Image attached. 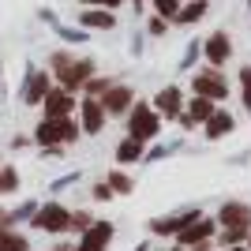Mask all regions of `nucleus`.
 Returning a JSON list of instances; mask_svg holds the SVG:
<instances>
[{"mask_svg": "<svg viewBox=\"0 0 251 251\" xmlns=\"http://www.w3.org/2000/svg\"><path fill=\"white\" fill-rule=\"evenodd\" d=\"M52 72L60 75L64 90H83V83L94 75V60H75L68 52H56V56H52Z\"/></svg>", "mask_w": 251, "mask_h": 251, "instance_id": "1", "label": "nucleus"}, {"mask_svg": "<svg viewBox=\"0 0 251 251\" xmlns=\"http://www.w3.org/2000/svg\"><path fill=\"white\" fill-rule=\"evenodd\" d=\"M157 131H161V116H157V109L147 105V101H131V109H127V135L150 143Z\"/></svg>", "mask_w": 251, "mask_h": 251, "instance_id": "2", "label": "nucleus"}, {"mask_svg": "<svg viewBox=\"0 0 251 251\" xmlns=\"http://www.w3.org/2000/svg\"><path fill=\"white\" fill-rule=\"evenodd\" d=\"M34 139L49 150H60V143H75V139H79V124H72L68 116H60V120H49V116H45L42 124H38V131H34Z\"/></svg>", "mask_w": 251, "mask_h": 251, "instance_id": "3", "label": "nucleus"}, {"mask_svg": "<svg viewBox=\"0 0 251 251\" xmlns=\"http://www.w3.org/2000/svg\"><path fill=\"white\" fill-rule=\"evenodd\" d=\"M68 221H72V214H68L60 202H45V206L34 210V229H45V232H68Z\"/></svg>", "mask_w": 251, "mask_h": 251, "instance_id": "4", "label": "nucleus"}, {"mask_svg": "<svg viewBox=\"0 0 251 251\" xmlns=\"http://www.w3.org/2000/svg\"><path fill=\"white\" fill-rule=\"evenodd\" d=\"M98 101H101L105 116H124L127 109H131V101H135V90H131V86H113V83H109Z\"/></svg>", "mask_w": 251, "mask_h": 251, "instance_id": "5", "label": "nucleus"}, {"mask_svg": "<svg viewBox=\"0 0 251 251\" xmlns=\"http://www.w3.org/2000/svg\"><path fill=\"white\" fill-rule=\"evenodd\" d=\"M191 86H195V94L210 98V101H221V98L229 94V83L218 75V68H206V72H199L195 79H191Z\"/></svg>", "mask_w": 251, "mask_h": 251, "instance_id": "6", "label": "nucleus"}, {"mask_svg": "<svg viewBox=\"0 0 251 251\" xmlns=\"http://www.w3.org/2000/svg\"><path fill=\"white\" fill-rule=\"evenodd\" d=\"M113 240V225L109 221H90L83 229V240L75 244V251H105Z\"/></svg>", "mask_w": 251, "mask_h": 251, "instance_id": "7", "label": "nucleus"}, {"mask_svg": "<svg viewBox=\"0 0 251 251\" xmlns=\"http://www.w3.org/2000/svg\"><path fill=\"white\" fill-rule=\"evenodd\" d=\"M214 232H218V221L214 218H195L191 225H184L176 232V244L180 248H191V244H199V240H214Z\"/></svg>", "mask_w": 251, "mask_h": 251, "instance_id": "8", "label": "nucleus"}, {"mask_svg": "<svg viewBox=\"0 0 251 251\" xmlns=\"http://www.w3.org/2000/svg\"><path fill=\"white\" fill-rule=\"evenodd\" d=\"M199 49L206 52L210 68H221V64H229V60H232V42H229V34H225V30L210 34V38L199 45Z\"/></svg>", "mask_w": 251, "mask_h": 251, "instance_id": "9", "label": "nucleus"}, {"mask_svg": "<svg viewBox=\"0 0 251 251\" xmlns=\"http://www.w3.org/2000/svg\"><path fill=\"white\" fill-rule=\"evenodd\" d=\"M42 105H45V116L49 120H60V116H72L75 113V98H72V90H49V94L42 98Z\"/></svg>", "mask_w": 251, "mask_h": 251, "instance_id": "10", "label": "nucleus"}, {"mask_svg": "<svg viewBox=\"0 0 251 251\" xmlns=\"http://www.w3.org/2000/svg\"><path fill=\"white\" fill-rule=\"evenodd\" d=\"M79 116H83L79 131H86V135H98V131L105 127V109H101V101L90 98V94H86V101L79 105Z\"/></svg>", "mask_w": 251, "mask_h": 251, "instance_id": "11", "label": "nucleus"}, {"mask_svg": "<svg viewBox=\"0 0 251 251\" xmlns=\"http://www.w3.org/2000/svg\"><path fill=\"white\" fill-rule=\"evenodd\" d=\"M154 109H157V116L176 120V116L184 113V98H180V90H176V86H165V90L154 98Z\"/></svg>", "mask_w": 251, "mask_h": 251, "instance_id": "12", "label": "nucleus"}, {"mask_svg": "<svg viewBox=\"0 0 251 251\" xmlns=\"http://www.w3.org/2000/svg\"><path fill=\"white\" fill-rule=\"evenodd\" d=\"M210 113H214V101H210V98H202V94H195V98H191V105H188V113H180L176 120H180L184 127H195V124H206Z\"/></svg>", "mask_w": 251, "mask_h": 251, "instance_id": "13", "label": "nucleus"}, {"mask_svg": "<svg viewBox=\"0 0 251 251\" xmlns=\"http://www.w3.org/2000/svg\"><path fill=\"white\" fill-rule=\"evenodd\" d=\"M52 90V83H49V75L45 72H30L26 75V86H23V101L26 105H42V98Z\"/></svg>", "mask_w": 251, "mask_h": 251, "instance_id": "14", "label": "nucleus"}, {"mask_svg": "<svg viewBox=\"0 0 251 251\" xmlns=\"http://www.w3.org/2000/svg\"><path fill=\"white\" fill-rule=\"evenodd\" d=\"M79 23H83L86 30H113V26H116V15L109 8H83Z\"/></svg>", "mask_w": 251, "mask_h": 251, "instance_id": "15", "label": "nucleus"}, {"mask_svg": "<svg viewBox=\"0 0 251 251\" xmlns=\"http://www.w3.org/2000/svg\"><path fill=\"white\" fill-rule=\"evenodd\" d=\"M232 124H236V120H232L225 109H214V113H210V120H206V139H225V135L232 131Z\"/></svg>", "mask_w": 251, "mask_h": 251, "instance_id": "16", "label": "nucleus"}, {"mask_svg": "<svg viewBox=\"0 0 251 251\" xmlns=\"http://www.w3.org/2000/svg\"><path fill=\"white\" fill-rule=\"evenodd\" d=\"M221 225H251V210L244 206V202H225L218 214Z\"/></svg>", "mask_w": 251, "mask_h": 251, "instance_id": "17", "label": "nucleus"}, {"mask_svg": "<svg viewBox=\"0 0 251 251\" xmlns=\"http://www.w3.org/2000/svg\"><path fill=\"white\" fill-rule=\"evenodd\" d=\"M202 15H206V0H191V4H180V11H176V19H173V23L191 26V23H199Z\"/></svg>", "mask_w": 251, "mask_h": 251, "instance_id": "18", "label": "nucleus"}, {"mask_svg": "<svg viewBox=\"0 0 251 251\" xmlns=\"http://www.w3.org/2000/svg\"><path fill=\"white\" fill-rule=\"evenodd\" d=\"M0 251H30V240L8 225V229H0Z\"/></svg>", "mask_w": 251, "mask_h": 251, "instance_id": "19", "label": "nucleus"}, {"mask_svg": "<svg viewBox=\"0 0 251 251\" xmlns=\"http://www.w3.org/2000/svg\"><path fill=\"white\" fill-rule=\"evenodd\" d=\"M143 157V139H135V135H127L120 147H116V161H139Z\"/></svg>", "mask_w": 251, "mask_h": 251, "instance_id": "20", "label": "nucleus"}, {"mask_svg": "<svg viewBox=\"0 0 251 251\" xmlns=\"http://www.w3.org/2000/svg\"><path fill=\"white\" fill-rule=\"evenodd\" d=\"M248 232H251V225H225V232H221V244H225V248H232V244L248 240Z\"/></svg>", "mask_w": 251, "mask_h": 251, "instance_id": "21", "label": "nucleus"}, {"mask_svg": "<svg viewBox=\"0 0 251 251\" xmlns=\"http://www.w3.org/2000/svg\"><path fill=\"white\" fill-rule=\"evenodd\" d=\"M19 188V173L11 165H0V195H8V191Z\"/></svg>", "mask_w": 251, "mask_h": 251, "instance_id": "22", "label": "nucleus"}, {"mask_svg": "<svg viewBox=\"0 0 251 251\" xmlns=\"http://www.w3.org/2000/svg\"><path fill=\"white\" fill-rule=\"evenodd\" d=\"M154 11L161 15V19H176V11H180V0H154Z\"/></svg>", "mask_w": 251, "mask_h": 251, "instance_id": "23", "label": "nucleus"}, {"mask_svg": "<svg viewBox=\"0 0 251 251\" xmlns=\"http://www.w3.org/2000/svg\"><path fill=\"white\" fill-rule=\"evenodd\" d=\"M109 188H113L116 195H127V191H131V180H127L124 173L116 169V173H109Z\"/></svg>", "mask_w": 251, "mask_h": 251, "instance_id": "24", "label": "nucleus"}, {"mask_svg": "<svg viewBox=\"0 0 251 251\" xmlns=\"http://www.w3.org/2000/svg\"><path fill=\"white\" fill-rule=\"evenodd\" d=\"M240 94H244V109L251 113V68H240Z\"/></svg>", "mask_w": 251, "mask_h": 251, "instance_id": "25", "label": "nucleus"}, {"mask_svg": "<svg viewBox=\"0 0 251 251\" xmlns=\"http://www.w3.org/2000/svg\"><path fill=\"white\" fill-rule=\"evenodd\" d=\"M105 86H109V79H94V75H90V79L83 83V90H86L90 98H101V94H105Z\"/></svg>", "mask_w": 251, "mask_h": 251, "instance_id": "26", "label": "nucleus"}, {"mask_svg": "<svg viewBox=\"0 0 251 251\" xmlns=\"http://www.w3.org/2000/svg\"><path fill=\"white\" fill-rule=\"evenodd\" d=\"M165 26H169V19H161V15H154V19L147 23V30L154 34V38H161V34H165Z\"/></svg>", "mask_w": 251, "mask_h": 251, "instance_id": "27", "label": "nucleus"}, {"mask_svg": "<svg viewBox=\"0 0 251 251\" xmlns=\"http://www.w3.org/2000/svg\"><path fill=\"white\" fill-rule=\"evenodd\" d=\"M124 4V0H83V8H109V11H116Z\"/></svg>", "mask_w": 251, "mask_h": 251, "instance_id": "28", "label": "nucleus"}, {"mask_svg": "<svg viewBox=\"0 0 251 251\" xmlns=\"http://www.w3.org/2000/svg\"><path fill=\"white\" fill-rule=\"evenodd\" d=\"M109 195H113V188H109V184H98V188H94V199H109Z\"/></svg>", "mask_w": 251, "mask_h": 251, "instance_id": "29", "label": "nucleus"}, {"mask_svg": "<svg viewBox=\"0 0 251 251\" xmlns=\"http://www.w3.org/2000/svg\"><path fill=\"white\" fill-rule=\"evenodd\" d=\"M225 251H248V248H240V244H232V248H225Z\"/></svg>", "mask_w": 251, "mask_h": 251, "instance_id": "30", "label": "nucleus"}, {"mask_svg": "<svg viewBox=\"0 0 251 251\" xmlns=\"http://www.w3.org/2000/svg\"><path fill=\"white\" fill-rule=\"evenodd\" d=\"M52 251H75V248H68V244H60V248H52Z\"/></svg>", "mask_w": 251, "mask_h": 251, "instance_id": "31", "label": "nucleus"}, {"mask_svg": "<svg viewBox=\"0 0 251 251\" xmlns=\"http://www.w3.org/2000/svg\"><path fill=\"white\" fill-rule=\"evenodd\" d=\"M131 4H135V8H143V4H147V0H131Z\"/></svg>", "mask_w": 251, "mask_h": 251, "instance_id": "32", "label": "nucleus"}, {"mask_svg": "<svg viewBox=\"0 0 251 251\" xmlns=\"http://www.w3.org/2000/svg\"><path fill=\"white\" fill-rule=\"evenodd\" d=\"M173 251H184V248H180V244H176V248H173Z\"/></svg>", "mask_w": 251, "mask_h": 251, "instance_id": "33", "label": "nucleus"}, {"mask_svg": "<svg viewBox=\"0 0 251 251\" xmlns=\"http://www.w3.org/2000/svg\"><path fill=\"white\" fill-rule=\"evenodd\" d=\"M248 240H251V232H248ZM248 251H251V244H248Z\"/></svg>", "mask_w": 251, "mask_h": 251, "instance_id": "34", "label": "nucleus"}, {"mask_svg": "<svg viewBox=\"0 0 251 251\" xmlns=\"http://www.w3.org/2000/svg\"><path fill=\"white\" fill-rule=\"evenodd\" d=\"M248 4H251V0H248Z\"/></svg>", "mask_w": 251, "mask_h": 251, "instance_id": "35", "label": "nucleus"}]
</instances>
